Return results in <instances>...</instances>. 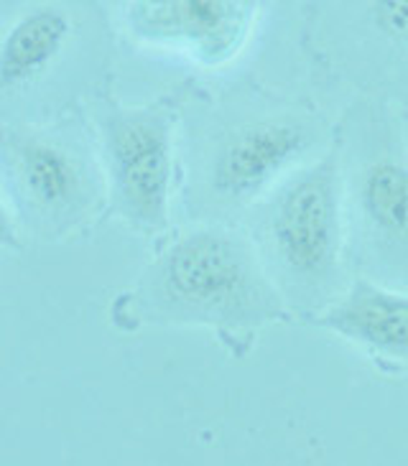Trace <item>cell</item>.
Wrapping results in <instances>:
<instances>
[{
	"label": "cell",
	"mask_w": 408,
	"mask_h": 466,
	"mask_svg": "<svg viewBox=\"0 0 408 466\" xmlns=\"http://www.w3.org/2000/svg\"><path fill=\"white\" fill-rule=\"evenodd\" d=\"M138 314L166 324L253 331L286 316L283 293L255 245L225 228L178 235L143 273Z\"/></svg>",
	"instance_id": "cell-1"
},
{
	"label": "cell",
	"mask_w": 408,
	"mask_h": 466,
	"mask_svg": "<svg viewBox=\"0 0 408 466\" xmlns=\"http://www.w3.org/2000/svg\"><path fill=\"white\" fill-rule=\"evenodd\" d=\"M260 248L280 293L304 301L334 293L342 270V174L334 156L299 166L270 189Z\"/></svg>",
	"instance_id": "cell-2"
},
{
	"label": "cell",
	"mask_w": 408,
	"mask_h": 466,
	"mask_svg": "<svg viewBox=\"0 0 408 466\" xmlns=\"http://www.w3.org/2000/svg\"><path fill=\"white\" fill-rule=\"evenodd\" d=\"M0 187L26 228L44 238L79 228L107 191L79 143L26 126L0 130Z\"/></svg>",
	"instance_id": "cell-3"
},
{
	"label": "cell",
	"mask_w": 408,
	"mask_h": 466,
	"mask_svg": "<svg viewBox=\"0 0 408 466\" xmlns=\"http://www.w3.org/2000/svg\"><path fill=\"white\" fill-rule=\"evenodd\" d=\"M102 164L110 207L146 235L168 228L174 184V120L164 110H115L102 123Z\"/></svg>",
	"instance_id": "cell-4"
},
{
	"label": "cell",
	"mask_w": 408,
	"mask_h": 466,
	"mask_svg": "<svg viewBox=\"0 0 408 466\" xmlns=\"http://www.w3.org/2000/svg\"><path fill=\"white\" fill-rule=\"evenodd\" d=\"M260 0H128V36L204 69L235 62L253 36Z\"/></svg>",
	"instance_id": "cell-5"
},
{
	"label": "cell",
	"mask_w": 408,
	"mask_h": 466,
	"mask_svg": "<svg viewBox=\"0 0 408 466\" xmlns=\"http://www.w3.org/2000/svg\"><path fill=\"white\" fill-rule=\"evenodd\" d=\"M311 140L309 127L286 117L238 127L217 148L209 187L225 202H253L299 168Z\"/></svg>",
	"instance_id": "cell-6"
},
{
	"label": "cell",
	"mask_w": 408,
	"mask_h": 466,
	"mask_svg": "<svg viewBox=\"0 0 408 466\" xmlns=\"http://www.w3.org/2000/svg\"><path fill=\"white\" fill-rule=\"evenodd\" d=\"M317 324L368 350L408 360V293L357 278L319 314Z\"/></svg>",
	"instance_id": "cell-7"
},
{
	"label": "cell",
	"mask_w": 408,
	"mask_h": 466,
	"mask_svg": "<svg viewBox=\"0 0 408 466\" xmlns=\"http://www.w3.org/2000/svg\"><path fill=\"white\" fill-rule=\"evenodd\" d=\"M72 34L62 8L41 5L21 15L0 41V89L24 87L59 59Z\"/></svg>",
	"instance_id": "cell-8"
},
{
	"label": "cell",
	"mask_w": 408,
	"mask_h": 466,
	"mask_svg": "<svg viewBox=\"0 0 408 466\" xmlns=\"http://www.w3.org/2000/svg\"><path fill=\"white\" fill-rule=\"evenodd\" d=\"M357 209L382 245H408V164L398 156H378L357 178Z\"/></svg>",
	"instance_id": "cell-9"
},
{
	"label": "cell",
	"mask_w": 408,
	"mask_h": 466,
	"mask_svg": "<svg viewBox=\"0 0 408 466\" xmlns=\"http://www.w3.org/2000/svg\"><path fill=\"white\" fill-rule=\"evenodd\" d=\"M372 15L388 36L408 38V0H372Z\"/></svg>",
	"instance_id": "cell-10"
},
{
	"label": "cell",
	"mask_w": 408,
	"mask_h": 466,
	"mask_svg": "<svg viewBox=\"0 0 408 466\" xmlns=\"http://www.w3.org/2000/svg\"><path fill=\"white\" fill-rule=\"evenodd\" d=\"M18 248H21V239H18L15 222L5 202L0 199V250H18Z\"/></svg>",
	"instance_id": "cell-11"
}]
</instances>
